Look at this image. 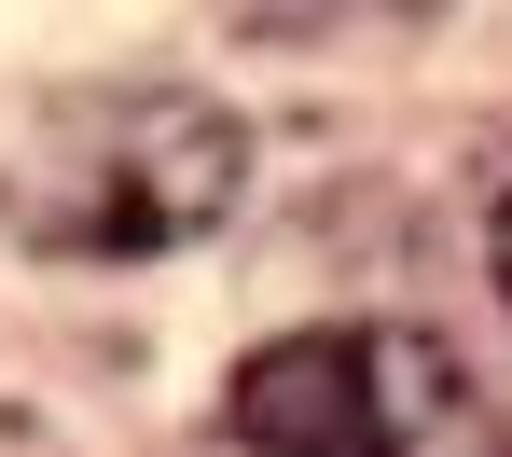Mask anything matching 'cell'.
Listing matches in <instances>:
<instances>
[{"label":"cell","mask_w":512,"mask_h":457,"mask_svg":"<svg viewBox=\"0 0 512 457\" xmlns=\"http://www.w3.org/2000/svg\"><path fill=\"white\" fill-rule=\"evenodd\" d=\"M236 444L250 457H512L471 361L416 319H319L236 361Z\"/></svg>","instance_id":"2"},{"label":"cell","mask_w":512,"mask_h":457,"mask_svg":"<svg viewBox=\"0 0 512 457\" xmlns=\"http://www.w3.org/2000/svg\"><path fill=\"white\" fill-rule=\"evenodd\" d=\"M499 291H512V208H499Z\"/></svg>","instance_id":"3"},{"label":"cell","mask_w":512,"mask_h":457,"mask_svg":"<svg viewBox=\"0 0 512 457\" xmlns=\"http://www.w3.org/2000/svg\"><path fill=\"white\" fill-rule=\"evenodd\" d=\"M250 139L194 84H84L14 139V222L70 264H139L236 222Z\"/></svg>","instance_id":"1"}]
</instances>
